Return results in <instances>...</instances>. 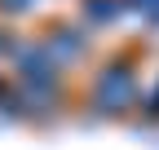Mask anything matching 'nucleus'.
Masks as SVG:
<instances>
[{"instance_id":"1","label":"nucleus","mask_w":159,"mask_h":150,"mask_svg":"<svg viewBox=\"0 0 159 150\" xmlns=\"http://www.w3.org/2000/svg\"><path fill=\"white\" fill-rule=\"evenodd\" d=\"M35 0H0V9H31Z\"/></svg>"}]
</instances>
